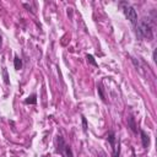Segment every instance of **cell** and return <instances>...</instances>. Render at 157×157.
<instances>
[{
  "instance_id": "1",
  "label": "cell",
  "mask_w": 157,
  "mask_h": 157,
  "mask_svg": "<svg viewBox=\"0 0 157 157\" xmlns=\"http://www.w3.org/2000/svg\"><path fill=\"white\" fill-rule=\"evenodd\" d=\"M136 36L139 39H147V41H152L154 38V31H152V26L150 25V22L146 19H143L138 22L136 25Z\"/></svg>"
},
{
  "instance_id": "2",
  "label": "cell",
  "mask_w": 157,
  "mask_h": 157,
  "mask_svg": "<svg viewBox=\"0 0 157 157\" xmlns=\"http://www.w3.org/2000/svg\"><path fill=\"white\" fill-rule=\"evenodd\" d=\"M119 5L122 6V10L125 15V17L130 21V23H132L134 27H136L139 20H138V12H136V10H135V8L128 3H119Z\"/></svg>"
},
{
  "instance_id": "3",
  "label": "cell",
  "mask_w": 157,
  "mask_h": 157,
  "mask_svg": "<svg viewBox=\"0 0 157 157\" xmlns=\"http://www.w3.org/2000/svg\"><path fill=\"white\" fill-rule=\"evenodd\" d=\"M56 152L65 157H74L71 147L65 143L63 136H56Z\"/></svg>"
},
{
  "instance_id": "4",
  "label": "cell",
  "mask_w": 157,
  "mask_h": 157,
  "mask_svg": "<svg viewBox=\"0 0 157 157\" xmlns=\"http://www.w3.org/2000/svg\"><path fill=\"white\" fill-rule=\"evenodd\" d=\"M107 140H108V143L111 144V146H112V150H113V156L114 157H119V151H120V149H119V146H120V143L118 144V146H117V136H116V133L114 132H109L108 133V135H107Z\"/></svg>"
},
{
  "instance_id": "5",
  "label": "cell",
  "mask_w": 157,
  "mask_h": 157,
  "mask_svg": "<svg viewBox=\"0 0 157 157\" xmlns=\"http://www.w3.org/2000/svg\"><path fill=\"white\" fill-rule=\"evenodd\" d=\"M140 135H141V143H143V146L145 149H147L150 146V136L146 134V132H144V130H140Z\"/></svg>"
},
{
  "instance_id": "6",
  "label": "cell",
  "mask_w": 157,
  "mask_h": 157,
  "mask_svg": "<svg viewBox=\"0 0 157 157\" xmlns=\"http://www.w3.org/2000/svg\"><path fill=\"white\" fill-rule=\"evenodd\" d=\"M14 66H15V70H21V69H22V60H21V58L19 55H15Z\"/></svg>"
},
{
  "instance_id": "7",
  "label": "cell",
  "mask_w": 157,
  "mask_h": 157,
  "mask_svg": "<svg viewBox=\"0 0 157 157\" xmlns=\"http://www.w3.org/2000/svg\"><path fill=\"white\" fill-rule=\"evenodd\" d=\"M36 103H37V95L36 93H32L25 99V104H36Z\"/></svg>"
},
{
  "instance_id": "8",
  "label": "cell",
  "mask_w": 157,
  "mask_h": 157,
  "mask_svg": "<svg viewBox=\"0 0 157 157\" xmlns=\"http://www.w3.org/2000/svg\"><path fill=\"white\" fill-rule=\"evenodd\" d=\"M128 124H129L130 129L133 130V133H138L136 124H135V119H134V117H129V118H128Z\"/></svg>"
},
{
  "instance_id": "9",
  "label": "cell",
  "mask_w": 157,
  "mask_h": 157,
  "mask_svg": "<svg viewBox=\"0 0 157 157\" xmlns=\"http://www.w3.org/2000/svg\"><path fill=\"white\" fill-rule=\"evenodd\" d=\"M97 91H98L99 98H101L103 102H107V98H106V95H104V91H103V87H102L101 83H99V85L97 86Z\"/></svg>"
},
{
  "instance_id": "10",
  "label": "cell",
  "mask_w": 157,
  "mask_h": 157,
  "mask_svg": "<svg viewBox=\"0 0 157 157\" xmlns=\"http://www.w3.org/2000/svg\"><path fill=\"white\" fill-rule=\"evenodd\" d=\"M3 78H4V82L5 85H10V80H9V74H8V69L6 67H3Z\"/></svg>"
},
{
  "instance_id": "11",
  "label": "cell",
  "mask_w": 157,
  "mask_h": 157,
  "mask_svg": "<svg viewBox=\"0 0 157 157\" xmlns=\"http://www.w3.org/2000/svg\"><path fill=\"white\" fill-rule=\"evenodd\" d=\"M86 59H87V61L90 63V64H92L93 66H98V63L95 60V56H93V55H91V54H86Z\"/></svg>"
},
{
  "instance_id": "12",
  "label": "cell",
  "mask_w": 157,
  "mask_h": 157,
  "mask_svg": "<svg viewBox=\"0 0 157 157\" xmlns=\"http://www.w3.org/2000/svg\"><path fill=\"white\" fill-rule=\"evenodd\" d=\"M81 119H82V127H83V133H87V120L85 118V116H81Z\"/></svg>"
},
{
  "instance_id": "13",
  "label": "cell",
  "mask_w": 157,
  "mask_h": 157,
  "mask_svg": "<svg viewBox=\"0 0 157 157\" xmlns=\"http://www.w3.org/2000/svg\"><path fill=\"white\" fill-rule=\"evenodd\" d=\"M152 60H154L155 63H156V60H157V59H156V49L154 50V53H152Z\"/></svg>"
},
{
  "instance_id": "14",
  "label": "cell",
  "mask_w": 157,
  "mask_h": 157,
  "mask_svg": "<svg viewBox=\"0 0 157 157\" xmlns=\"http://www.w3.org/2000/svg\"><path fill=\"white\" fill-rule=\"evenodd\" d=\"M1 44H3V37H1V34H0V48H1Z\"/></svg>"
},
{
  "instance_id": "15",
  "label": "cell",
  "mask_w": 157,
  "mask_h": 157,
  "mask_svg": "<svg viewBox=\"0 0 157 157\" xmlns=\"http://www.w3.org/2000/svg\"><path fill=\"white\" fill-rule=\"evenodd\" d=\"M42 157H48V156H42Z\"/></svg>"
}]
</instances>
